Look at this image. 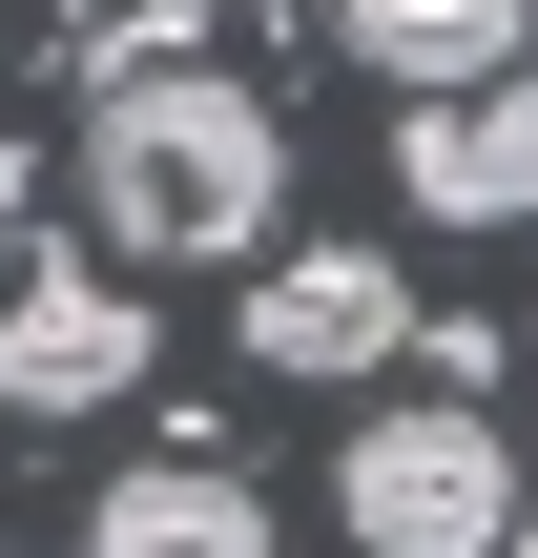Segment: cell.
<instances>
[{
    "instance_id": "9c48e42d",
    "label": "cell",
    "mask_w": 538,
    "mask_h": 558,
    "mask_svg": "<svg viewBox=\"0 0 538 558\" xmlns=\"http://www.w3.org/2000/svg\"><path fill=\"white\" fill-rule=\"evenodd\" d=\"M0 207H21V145H0Z\"/></svg>"
},
{
    "instance_id": "6da1fadb",
    "label": "cell",
    "mask_w": 538,
    "mask_h": 558,
    "mask_svg": "<svg viewBox=\"0 0 538 558\" xmlns=\"http://www.w3.org/2000/svg\"><path fill=\"white\" fill-rule=\"evenodd\" d=\"M83 207H104L124 269H228L290 207V104L270 83H207V62L83 83Z\"/></svg>"
},
{
    "instance_id": "52a82bcc",
    "label": "cell",
    "mask_w": 538,
    "mask_h": 558,
    "mask_svg": "<svg viewBox=\"0 0 538 558\" xmlns=\"http://www.w3.org/2000/svg\"><path fill=\"white\" fill-rule=\"evenodd\" d=\"M332 41L394 83V104H435V83H498L538 41V0H332Z\"/></svg>"
},
{
    "instance_id": "5b68a950",
    "label": "cell",
    "mask_w": 538,
    "mask_h": 558,
    "mask_svg": "<svg viewBox=\"0 0 538 558\" xmlns=\"http://www.w3.org/2000/svg\"><path fill=\"white\" fill-rule=\"evenodd\" d=\"M394 207H435V228H538V83H435V104H394Z\"/></svg>"
},
{
    "instance_id": "8992f818",
    "label": "cell",
    "mask_w": 538,
    "mask_h": 558,
    "mask_svg": "<svg viewBox=\"0 0 538 558\" xmlns=\"http://www.w3.org/2000/svg\"><path fill=\"white\" fill-rule=\"evenodd\" d=\"M62 558H270V497H249L228 456H124Z\"/></svg>"
},
{
    "instance_id": "3957f363",
    "label": "cell",
    "mask_w": 538,
    "mask_h": 558,
    "mask_svg": "<svg viewBox=\"0 0 538 558\" xmlns=\"http://www.w3.org/2000/svg\"><path fill=\"white\" fill-rule=\"evenodd\" d=\"M145 373H166V331L104 248H0V414H124Z\"/></svg>"
},
{
    "instance_id": "7a4b0ae2",
    "label": "cell",
    "mask_w": 538,
    "mask_h": 558,
    "mask_svg": "<svg viewBox=\"0 0 538 558\" xmlns=\"http://www.w3.org/2000/svg\"><path fill=\"white\" fill-rule=\"evenodd\" d=\"M518 435L477 414V393H415V414H373L352 456H332V518H352V558H498L518 538Z\"/></svg>"
},
{
    "instance_id": "277c9868",
    "label": "cell",
    "mask_w": 538,
    "mask_h": 558,
    "mask_svg": "<svg viewBox=\"0 0 538 558\" xmlns=\"http://www.w3.org/2000/svg\"><path fill=\"white\" fill-rule=\"evenodd\" d=\"M394 352H415V269H394V248H270V269H249V373L352 393V373H394Z\"/></svg>"
},
{
    "instance_id": "ba28073f",
    "label": "cell",
    "mask_w": 538,
    "mask_h": 558,
    "mask_svg": "<svg viewBox=\"0 0 538 558\" xmlns=\"http://www.w3.org/2000/svg\"><path fill=\"white\" fill-rule=\"evenodd\" d=\"M498 558H538V497H518V538H498Z\"/></svg>"
}]
</instances>
